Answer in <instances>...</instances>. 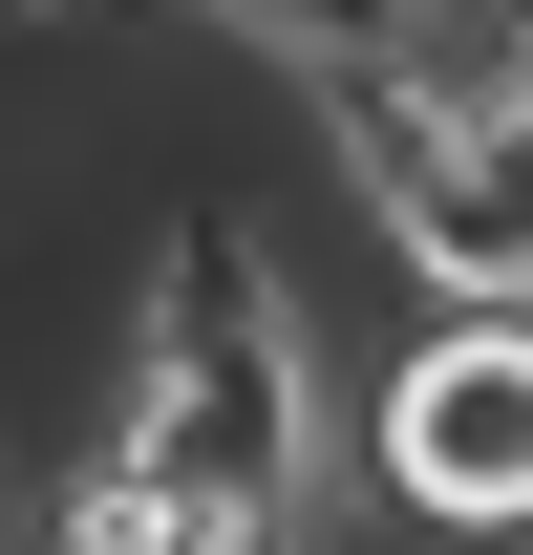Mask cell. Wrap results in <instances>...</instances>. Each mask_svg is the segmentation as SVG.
Returning a JSON list of instances; mask_svg holds the SVG:
<instances>
[{
	"mask_svg": "<svg viewBox=\"0 0 533 555\" xmlns=\"http://www.w3.org/2000/svg\"><path fill=\"white\" fill-rule=\"evenodd\" d=\"M193 534H299L321 513V343H299V299L257 278L235 214H193L171 257H150V343H129V406H107Z\"/></svg>",
	"mask_w": 533,
	"mask_h": 555,
	"instance_id": "cell-1",
	"label": "cell"
},
{
	"mask_svg": "<svg viewBox=\"0 0 533 555\" xmlns=\"http://www.w3.org/2000/svg\"><path fill=\"white\" fill-rule=\"evenodd\" d=\"M363 491H385L405 534L512 555V534H533V321L427 299V321L385 343V385H363Z\"/></svg>",
	"mask_w": 533,
	"mask_h": 555,
	"instance_id": "cell-2",
	"label": "cell"
},
{
	"mask_svg": "<svg viewBox=\"0 0 533 555\" xmlns=\"http://www.w3.org/2000/svg\"><path fill=\"white\" fill-rule=\"evenodd\" d=\"M43 555H213V534H193L150 470H129V449H86V470L43 491Z\"/></svg>",
	"mask_w": 533,
	"mask_h": 555,
	"instance_id": "cell-3",
	"label": "cell"
},
{
	"mask_svg": "<svg viewBox=\"0 0 533 555\" xmlns=\"http://www.w3.org/2000/svg\"><path fill=\"white\" fill-rule=\"evenodd\" d=\"M0 22H86V0H0Z\"/></svg>",
	"mask_w": 533,
	"mask_h": 555,
	"instance_id": "cell-4",
	"label": "cell"
},
{
	"mask_svg": "<svg viewBox=\"0 0 533 555\" xmlns=\"http://www.w3.org/2000/svg\"><path fill=\"white\" fill-rule=\"evenodd\" d=\"M512 555H533V534H512Z\"/></svg>",
	"mask_w": 533,
	"mask_h": 555,
	"instance_id": "cell-5",
	"label": "cell"
}]
</instances>
